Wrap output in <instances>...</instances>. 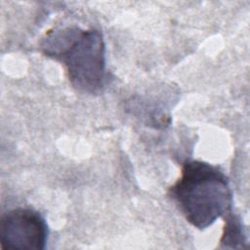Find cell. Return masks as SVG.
<instances>
[{
  "label": "cell",
  "mask_w": 250,
  "mask_h": 250,
  "mask_svg": "<svg viewBox=\"0 0 250 250\" xmlns=\"http://www.w3.org/2000/svg\"><path fill=\"white\" fill-rule=\"evenodd\" d=\"M47 236L45 219L31 208H14L1 216L0 245L4 250H42Z\"/></svg>",
  "instance_id": "3"
},
{
  "label": "cell",
  "mask_w": 250,
  "mask_h": 250,
  "mask_svg": "<svg viewBox=\"0 0 250 250\" xmlns=\"http://www.w3.org/2000/svg\"><path fill=\"white\" fill-rule=\"evenodd\" d=\"M226 224L220 242L228 248H241L246 242L243 226L240 219L230 212L225 216Z\"/></svg>",
  "instance_id": "4"
},
{
  "label": "cell",
  "mask_w": 250,
  "mask_h": 250,
  "mask_svg": "<svg viewBox=\"0 0 250 250\" xmlns=\"http://www.w3.org/2000/svg\"><path fill=\"white\" fill-rule=\"evenodd\" d=\"M169 196L186 220L204 229L230 212L232 192L228 177L217 166L200 160H188L181 176L169 188Z\"/></svg>",
  "instance_id": "1"
},
{
  "label": "cell",
  "mask_w": 250,
  "mask_h": 250,
  "mask_svg": "<svg viewBox=\"0 0 250 250\" xmlns=\"http://www.w3.org/2000/svg\"><path fill=\"white\" fill-rule=\"evenodd\" d=\"M42 52L65 68L70 84L77 90L100 93L105 83V46L96 28L66 26L50 31L41 44Z\"/></svg>",
  "instance_id": "2"
}]
</instances>
